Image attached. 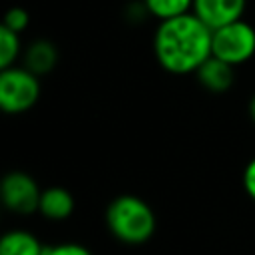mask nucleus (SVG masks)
Wrapping results in <instances>:
<instances>
[{
	"label": "nucleus",
	"instance_id": "nucleus-1",
	"mask_svg": "<svg viewBox=\"0 0 255 255\" xmlns=\"http://www.w3.org/2000/svg\"><path fill=\"white\" fill-rule=\"evenodd\" d=\"M153 54L159 66L171 74L197 72L211 56V28L193 12L163 20L153 34Z\"/></svg>",
	"mask_w": 255,
	"mask_h": 255
},
{
	"label": "nucleus",
	"instance_id": "nucleus-2",
	"mask_svg": "<svg viewBox=\"0 0 255 255\" xmlns=\"http://www.w3.org/2000/svg\"><path fill=\"white\" fill-rule=\"evenodd\" d=\"M106 225L110 233L128 245L145 243L155 231L153 209L137 195H118L106 209Z\"/></svg>",
	"mask_w": 255,
	"mask_h": 255
},
{
	"label": "nucleus",
	"instance_id": "nucleus-3",
	"mask_svg": "<svg viewBox=\"0 0 255 255\" xmlns=\"http://www.w3.org/2000/svg\"><path fill=\"white\" fill-rule=\"evenodd\" d=\"M255 54V28L241 20L211 30V56L235 66L245 64Z\"/></svg>",
	"mask_w": 255,
	"mask_h": 255
},
{
	"label": "nucleus",
	"instance_id": "nucleus-4",
	"mask_svg": "<svg viewBox=\"0 0 255 255\" xmlns=\"http://www.w3.org/2000/svg\"><path fill=\"white\" fill-rule=\"evenodd\" d=\"M40 98V80L28 68L12 66L0 70V108L6 114H24Z\"/></svg>",
	"mask_w": 255,
	"mask_h": 255
},
{
	"label": "nucleus",
	"instance_id": "nucleus-5",
	"mask_svg": "<svg viewBox=\"0 0 255 255\" xmlns=\"http://www.w3.org/2000/svg\"><path fill=\"white\" fill-rule=\"evenodd\" d=\"M42 189L38 187L36 179L24 171H10L4 175L0 183V197L6 209L28 215L38 211Z\"/></svg>",
	"mask_w": 255,
	"mask_h": 255
},
{
	"label": "nucleus",
	"instance_id": "nucleus-6",
	"mask_svg": "<svg viewBox=\"0 0 255 255\" xmlns=\"http://www.w3.org/2000/svg\"><path fill=\"white\" fill-rule=\"evenodd\" d=\"M247 0H193V14L211 30L241 20Z\"/></svg>",
	"mask_w": 255,
	"mask_h": 255
},
{
	"label": "nucleus",
	"instance_id": "nucleus-7",
	"mask_svg": "<svg viewBox=\"0 0 255 255\" xmlns=\"http://www.w3.org/2000/svg\"><path fill=\"white\" fill-rule=\"evenodd\" d=\"M195 74H197L199 84L209 92H227L233 84V78H235L233 66L215 58V56H209L199 66V70Z\"/></svg>",
	"mask_w": 255,
	"mask_h": 255
},
{
	"label": "nucleus",
	"instance_id": "nucleus-8",
	"mask_svg": "<svg viewBox=\"0 0 255 255\" xmlns=\"http://www.w3.org/2000/svg\"><path fill=\"white\" fill-rule=\"evenodd\" d=\"M38 211L46 217V219H52V221H64L72 215L74 211V197L68 189L64 187H48V189H42V195H40V205H38Z\"/></svg>",
	"mask_w": 255,
	"mask_h": 255
},
{
	"label": "nucleus",
	"instance_id": "nucleus-9",
	"mask_svg": "<svg viewBox=\"0 0 255 255\" xmlns=\"http://www.w3.org/2000/svg\"><path fill=\"white\" fill-rule=\"evenodd\" d=\"M56 64H58V50L48 40H36L24 52V68L34 72L36 76H44L52 72Z\"/></svg>",
	"mask_w": 255,
	"mask_h": 255
},
{
	"label": "nucleus",
	"instance_id": "nucleus-10",
	"mask_svg": "<svg viewBox=\"0 0 255 255\" xmlns=\"http://www.w3.org/2000/svg\"><path fill=\"white\" fill-rule=\"evenodd\" d=\"M0 255H44V245L24 229H12L0 239Z\"/></svg>",
	"mask_w": 255,
	"mask_h": 255
},
{
	"label": "nucleus",
	"instance_id": "nucleus-11",
	"mask_svg": "<svg viewBox=\"0 0 255 255\" xmlns=\"http://www.w3.org/2000/svg\"><path fill=\"white\" fill-rule=\"evenodd\" d=\"M141 6L149 16L163 22L189 14L193 10V0H143Z\"/></svg>",
	"mask_w": 255,
	"mask_h": 255
},
{
	"label": "nucleus",
	"instance_id": "nucleus-12",
	"mask_svg": "<svg viewBox=\"0 0 255 255\" xmlns=\"http://www.w3.org/2000/svg\"><path fill=\"white\" fill-rule=\"evenodd\" d=\"M20 34L0 26V70L12 68L16 58L20 56Z\"/></svg>",
	"mask_w": 255,
	"mask_h": 255
},
{
	"label": "nucleus",
	"instance_id": "nucleus-13",
	"mask_svg": "<svg viewBox=\"0 0 255 255\" xmlns=\"http://www.w3.org/2000/svg\"><path fill=\"white\" fill-rule=\"evenodd\" d=\"M28 24H30V14H28L24 8H18V6L10 8V10L4 14V22H2L4 28L12 30V32H16V34H22V32L28 28Z\"/></svg>",
	"mask_w": 255,
	"mask_h": 255
},
{
	"label": "nucleus",
	"instance_id": "nucleus-14",
	"mask_svg": "<svg viewBox=\"0 0 255 255\" xmlns=\"http://www.w3.org/2000/svg\"><path fill=\"white\" fill-rule=\"evenodd\" d=\"M44 255H92V251L80 243H58L44 245Z\"/></svg>",
	"mask_w": 255,
	"mask_h": 255
},
{
	"label": "nucleus",
	"instance_id": "nucleus-15",
	"mask_svg": "<svg viewBox=\"0 0 255 255\" xmlns=\"http://www.w3.org/2000/svg\"><path fill=\"white\" fill-rule=\"evenodd\" d=\"M243 189L255 201V157L243 169Z\"/></svg>",
	"mask_w": 255,
	"mask_h": 255
},
{
	"label": "nucleus",
	"instance_id": "nucleus-16",
	"mask_svg": "<svg viewBox=\"0 0 255 255\" xmlns=\"http://www.w3.org/2000/svg\"><path fill=\"white\" fill-rule=\"evenodd\" d=\"M249 116H251V120L255 122V96H253L251 102H249Z\"/></svg>",
	"mask_w": 255,
	"mask_h": 255
}]
</instances>
